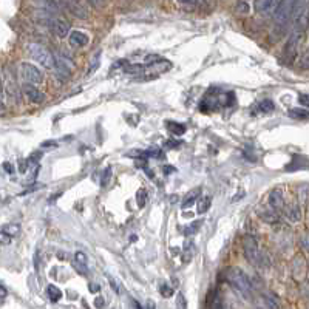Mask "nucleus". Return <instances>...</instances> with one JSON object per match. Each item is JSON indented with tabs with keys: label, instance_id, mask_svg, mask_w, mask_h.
Instances as JSON below:
<instances>
[{
	"label": "nucleus",
	"instance_id": "obj_23",
	"mask_svg": "<svg viewBox=\"0 0 309 309\" xmlns=\"http://www.w3.org/2000/svg\"><path fill=\"white\" fill-rule=\"evenodd\" d=\"M110 178H111V167H107L104 170L102 177H101V187H107Z\"/></svg>",
	"mask_w": 309,
	"mask_h": 309
},
{
	"label": "nucleus",
	"instance_id": "obj_38",
	"mask_svg": "<svg viewBox=\"0 0 309 309\" xmlns=\"http://www.w3.org/2000/svg\"><path fill=\"white\" fill-rule=\"evenodd\" d=\"M302 244H303V249L308 250V235H303V238H302Z\"/></svg>",
	"mask_w": 309,
	"mask_h": 309
},
{
	"label": "nucleus",
	"instance_id": "obj_14",
	"mask_svg": "<svg viewBox=\"0 0 309 309\" xmlns=\"http://www.w3.org/2000/svg\"><path fill=\"white\" fill-rule=\"evenodd\" d=\"M46 292H48V297H50V300L53 302V303H56V302H59L61 298H62V292L59 291V289H57L54 285H50L46 287Z\"/></svg>",
	"mask_w": 309,
	"mask_h": 309
},
{
	"label": "nucleus",
	"instance_id": "obj_41",
	"mask_svg": "<svg viewBox=\"0 0 309 309\" xmlns=\"http://www.w3.org/2000/svg\"><path fill=\"white\" fill-rule=\"evenodd\" d=\"M306 192H308V189H306V187H303V193H302V197H303V202H306V201H308V193H306Z\"/></svg>",
	"mask_w": 309,
	"mask_h": 309
},
{
	"label": "nucleus",
	"instance_id": "obj_2",
	"mask_svg": "<svg viewBox=\"0 0 309 309\" xmlns=\"http://www.w3.org/2000/svg\"><path fill=\"white\" fill-rule=\"evenodd\" d=\"M28 50H30V54H31L33 59L36 62H39L41 65H44L45 68H53V66H54V57L44 45H41V44H30V45H28Z\"/></svg>",
	"mask_w": 309,
	"mask_h": 309
},
{
	"label": "nucleus",
	"instance_id": "obj_13",
	"mask_svg": "<svg viewBox=\"0 0 309 309\" xmlns=\"http://www.w3.org/2000/svg\"><path fill=\"white\" fill-rule=\"evenodd\" d=\"M260 218H262L263 221H266V223L269 224H274V223H278V215L275 214V212H269V210H263L260 212Z\"/></svg>",
	"mask_w": 309,
	"mask_h": 309
},
{
	"label": "nucleus",
	"instance_id": "obj_20",
	"mask_svg": "<svg viewBox=\"0 0 309 309\" xmlns=\"http://www.w3.org/2000/svg\"><path fill=\"white\" fill-rule=\"evenodd\" d=\"M258 107H260V110L265 111V113H270V111H272V110L275 109V105H274L272 101L265 99V101H262V102L258 104Z\"/></svg>",
	"mask_w": 309,
	"mask_h": 309
},
{
	"label": "nucleus",
	"instance_id": "obj_15",
	"mask_svg": "<svg viewBox=\"0 0 309 309\" xmlns=\"http://www.w3.org/2000/svg\"><path fill=\"white\" fill-rule=\"evenodd\" d=\"M167 127L173 134H175V136H181V134L186 133V127L182 124H178V122H167Z\"/></svg>",
	"mask_w": 309,
	"mask_h": 309
},
{
	"label": "nucleus",
	"instance_id": "obj_5",
	"mask_svg": "<svg viewBox=\"0 0 309 309\" xmlns=\"http://www.w3.org/2000/svg\"><path fill=\"white\" fill-rule=\"evenodd\" d=\"M21 76L28 84H41L42 82V73L39 71L31 64H21Z\"/></svg>",
	"mask_w": 309,
	"mask_h": 309
},
{
	"label": "nucleus",
	"instance_id": "obj_8",
	"mask_svg": "<svg viewBox=\"0 0 309 309\" xmlns=\"http://www.w3.org/2000/svg\"><path fill=\"white\" fill-rule=\"evenodd\" d=\"M88 44V36L82 31H73L70 34V45L74 48H81Z\"/></svg>",
	"mask_w": 309,
	"mask_h": 309
},
{
	"label": "nucleus",
	"instance_id": "obj_10",
	"mask_svg": "<svg viewBox=\"0 0 309 309\" xmlns=\"http://www.w3.org/2000/svg\"><path fill=\"white\" fill-rule=\"evenodd\" d=\"M199 195H201V189L199 187H197V189H193V190H190L187 195L184 197V199H182V202H181V206H182V209H187V207H190L193 202H195L198 198H199Z\"/></svg>",
	"mask_w": 309,
	"mask_h": 309
},
{
	"label": "nucleus",
	"instance_id": "obj_6",
	"mask_svg": "<svg viewBox=\"0 0 309 309\" xmlns=\"http://www.w3.org/2000/svg\"><path fill=\"white\" fill-rule=\"evenodd\" d=\"M23 93L26 94V98L30 99L31 102H34V104H42L45 101V94L39 88H36L34 84L25 82L23 84Z\"/></svg>",
	"mask_w": 309,
	"mask_h": 309
},
{
	"label": "nucleus",
	"instance_id": "obj_28",
	"mask_svg": "<svg viewBox=\"0 0 309 309\" xmlns=\"http://www.w3.org/2000/svg\"><path fill=\"white\" fill-rule=\"evenodd\" d=\"M109 282H110V285H111V289H113V291H114L116 294H119V292H121V285H119L118 280H114V278L109 277Z\"/></svg>",
	"mask_w": 309,
	"mask_h": 309
},
{
	"label": "nucleus",
	"instance_id": "obj_30",
	"mask_svg": "<svg viewBox=\"0 0 309 309\" xmlns=\"http://www.w3.org/2000/svg\"><path fill=\"white\" fill-rule=\"evenodd\" d=\"M159 292H161L164 297H170V295L173 294V291H172V289H170L167 285H161V287H159Z\"/></svg>",
	"mask_w": 309,
	"mask_h": 309
},
{
	"label": "nucleus",
	"instance_id": "obj_11",
	"mask_svg": "<svg viewBox=\"0 0 309 309\" xmlns=\"http://www.w3.org/2000/svg\"><path fill=\"white\" fill-rule=\"evenodd\" d=\"M269 204L272 206L274 209H280V207H283V193L282 190H274V192H270V195H269Z\"/></svg>",
	"mask_w": 309,
	"mask_h": 309
},
{
	"label": "nucleus",
	"instance_id": "obj_21",
	"mask_svg": "<svg viewBox=\"0 0 309 309\" xmlns=\"http://www.w3.org/2000/svg\"><path fill=\"white\" fill-rule=\"evenodd\" d=\"M146 199H147V192L144 189H139L138 193H136V202H138L139 209H142L144 206H146Z\"/></svg>",
	"mask_w": 309,
	"mask_h": 309
},
{
	"label": "nucleus",
	"instance_id": "obj_34",
	"mask_svg": "<svg viewBox=\"0 0 309 309\" xmlns=\"http://www.w3.org/2000/svg\"><path fill=\"white\" fill-rule=\"evenodd\" d=\"M105 305V302L102 300V297H98V298H96V302H94V306L96 308H101V306H104Z\"/></svg>",
	"mask_w": 309,
	"mask_h": 309
},
{
	"label": "nucleus",
	"instance_id": "obj_29",
	"mask_svg": "<svg viewBox=\"0 0 309 309\" xmlns=\"http://www.w3.org/2000/svg\"><path fill=\"white\" fill-rule=\"evenodd\" d=\"M42 152H34V153H31L30 154V158H28V162H33V164H36V162H39V159L42 158Z\"/></svg>",
	"mask_w": 309,
	"mask_h": 309
},
{
	"label": "nucleus",
	"instance_id": "obj_16",
	"mask_svg": "<svg viewBox=\"0 0 309 309\" xmlns=\"http://www.w3.org/2000/svg\"><path fill=\"white\" fill-rule=\"evenodd\" d=\"M199 199V198H198ZM212 204V198L210 197H204L198 201V214H206Z\"/></svg>",
	"mask_w": 309,
	"mask_h": 309
},
{
	"label": "nucleus",
	"instance_id": "obj_39",
	"mask_svg": "<svg viewBox=\"0 0 309 309\" xmlns=\"http://www.w3.org/2000/svg\"><path fill=\"white\" fill-rule=\"evenodd\" d=\"M300 102L303 105H308V94H300Z\"/></svg>",
	"mask_w": 309,
	"mask_h": 309
},
{
	"label": "nucleus",
	"instance_id": "obj_26",
	"mask_svg": "<svg viewBox=\"0 0 309 309\" xmlns=\"http://www.w3.org/2000/svg\"><path fill=\"white\" fill-rule=\"evenodd\" d=\"M11 241H13V237H9L3 229H0V244L6 246V244L11 243Z\"/></svg>",
	"mask_w": 309,
	"mask_h": 309
},
{
	"label": "nucleus",
	"instance_id": "obj_7",
	"mask_svg": "<svg viewBox=\"0 0 309 309\" xmlns=\"http://www.w3.org/2000/svg\"><path fill=\"white\" fill-rule=\"evenodd\" d=\"M87 255L84 252H76L74 258H73V267L76 269V272H79L81 275H87L88 274V266H87Z\"/></svg>",
	"mask_w": 309,
	"mask_h": 309
},
{
	"label": "nucleus",
	"instance_id": "obj_42",
	"mask_svg": "<svg viewBox=\"0 0 309 309\" xmlns=\"http://www.w3.org/2000/svg\"><path fill=\"white\" fill-rule=\"evenodd\" d=\"M3 167H5V170H6V172H9V173H11V172H13V167H11V166H9V164H8V162H5V164H3Z\"/></svg>",
	"mask_w": 309,
	"mask_h": 309
},
{
	"label": "nucleus",
	"instance_id": "obj_12",
	"mask_svg": "<svg viewBox=\"0 0 309 309\" xmlns=\"http://www.w3.org/2000/svg\"><path fill=\"white\" fill-rule=\"evenodd\" d=\"M286 217L291 220V221H300V218H302V209H300V206L298 204H289L287 207H286Z\"/></svg>",
	"mask_w": 309,
	"mask_h": 309
},
{
	"label": "nucleus",
	"instance_id": "obj_25",
	"mask_svg": "<svg viewBox=\"0 0 309 309\" xmlns=\"http://www.w3.org/2000/svg\"><path fill=\"white\" fill-rule=\"evenodd\" d=\"M159 61H162V57L159 54H149V56H146V59H144V65L149 66V65H153Z\"/></svg>",
	"mask_w": 309,
	"mask_h": 309
},
{
	"label": "nucleus",
	"instance_id": "obj_37",
	"mask_svg": "<svg viewBox=\"0 0 309 309\" xmlns=\"http://www.w3.org/2000/svg\"><path fill=\"white\" fill-rule=\"evenodd\" d=\"M177 146H179V142H177V141H169V142H166V147H177Z\"/></svg>",
	"mask_w": 309,
	"mask_h": 309
},
{
	"label": "nucleus",
	"instance_id": "obj_32",
	"mask_svg": "<svg viewBox=\"0 0 309 309\" xmlns=\"http://www.w3.org/2000/svg\"><path fill=\"white\" fill-rule=\"evenodd\" d=\"M237 11H240V13H249V5H246L244 2H241L237 6Z\"/></svg>",
	"mask_w": 309,
	"mask_h": 309
},
{
	"label": "nucleus",
	"instance_id": "obj_45",
	"mask_svg": "<svg viewBox=\"0 0 309 309\" xmlns=\"http://www.w3.org/2000/svg\"><path fill=\"white\" fill-rule=\"evenodd\" d=\"M164 172L170 173V172H175V169H173V167H164Z\"/></svg>",
	"mask_w": 309,
	"mask_h": 309
},
{
	"label": "nucleus",
	"instance_id": "obj_40",
	"mask_svg": "<svg viewBox=\"0 0 309 309\" xmlns=\"http://www.w3.org/2000/svg\"><path fill=\"white\" fill-rule=\"evenodd\" d=\"M42 146H44V147H48V146H51V147H56V146H57V144H56L54 141H48V142H44V144H42Z\"/></svg>",
	"mask_w": 309,
	"mask_h": 309
},
{
	"label": "nucleus",
	"instance_id": "obj_18",
	"mask_svg": "<svg viewBox=\"0 0 309 309\" xmlns=\"http://www.w3.org/2000/svg\"><path fill=\"white\" fill-rule=\"evenodd\" d=\"M199 227H201V221H193L192 224H189V226L184 229V235H186V237H190V235H193V234H197V232L199 230Z\"/></svg>",
	"mask_w": 309,
	"mask_h": 309
},
{
	"label": "nucleus",
	"instance_id": "obj_36",
	"mask_svg": "<svg viewBox=\"0 0 309 309\" xmlns=\"http://www.w3.org/2000/svg\"><path fill=\"white\" fill-rule=\"evenodd\" d=\"M99 289H101V286H99V285H96V283H93V285L90 286V291H91V292H98Z\"/></svg>",
	"mask_w": 309,
	"mask_h": 309
},
{
	"label": "nucleus",
	"instance_id": "obj_3",
	"mask_svg": "<svg viewBox=\"0 0 309 309\" xmlns=\"http://www.w3.org/2000/svg\"><path fill=\"white\" fill-rule=\"evenodd\" d=\"M295 0H278L275 8H274V17L280 25H285L292 14Z\"/></svg>",
	"mask_w": 309,
	"mask_h": 309
},
{
	"label": "nucleus",
	"instance_id": "obj_24",
	"mask_svg": "<svg viewBox=\"0 0 309 309\" xmlns=\"http://www.w3.org/2000/svg\"><path fill=\"white\" fill-rule=\"evenodd\" d=\"M289 114H291L292 118H297V119H306V118H308V110L292 109L291 111H289Z\"/></svg>",
	"mask_w": 309,
	"mask_h": 309
},
{
	"label": "nucleus",
	"instance_id": "obj_1",
	"mask_svg": "<svg viewBox=\"0 0 309 309\" xmlns=\"http://www.w3.org/2000/svg\"><path fill=\"white\" fill-rule=\"evenodd\" d=\"M224 277H226V282L230 286H234L237 291H240L243 295H249V297L252 295V285H250L249 278L241 269L229 267L224 272Z\"/></svg>",
	"mask_w": 309,
	"mask_h": 309
},
{
	"label": "nucleus",
	"instance_id": "obj_44",
	"mask_svg": "<svg viewBox=\"0 0 309 309\" xmlns=\"http://www.w3.org/2000/svg\"><path fill=\"white\" fill-rule=\"evenodd\" d=\"M88 2H90L93 6H98V5H99V0H88Z\"/></svg>",
	"mask_w": 309,
	"mask_h": 309
},
{
	"label": "nucleus",
	"instance_id": "obj_46",
	"mask_svg": "<svg viewBox=\"0 0 309 309\" xmlns=\"http://www.w3.org/2000/svg\"><path fill=\"white\" fill-rule=\"evenodd\" d=\"M178 2H181V3H193L195 0H178Z\"/></svg>",
	"mask_w": 309,
	"mask_h": 309
},
{
	"label": "nucleus",
	"instance_id": "obj_33",
	"mask_svg": "<svg viewBox=\"0 0 309 309\" xmlns=\"http://www.w3.org/2000/svg\"><path fill=\"white\" fill-rule=\"evenodd\" d=\"M26 167H28V164H26L23 159L19 161V169H21V172H22V173H25V172H26Z\"/></svg>",
	"mask_w": 309,
	"mask_h": 309
},
{
	"label": "nucleus",
	"instance_id": "obj_9",
	"mask_svg": "<svg viewBox=\"0 0 309 309\" xmlns=\"http://www.w3.org/2000/svg\"><path fill=\"white\" fill-rule=\"evenodd\" d=\"M53 28H54V33L62 39L66 37L70 33V25H68V22H65L64 19H56L53 22Z\"/></svg>",
	"mask_w": 309,
	"mask_h": 309
},
{
	"label": "nucleus",
	"instance_id": "obj_17",
	"mask_svg": "<svg viewBox=\"0 0 309 309\" xmlns=\"http://www.w3.org/2000/svg\"><path fill=\"white\" fill-rule=\"evenodd\" d=\"M144 70H146V65H127V66H125V68H124V71L125 73H130V74H142L144 73Z\"/></svg>",
	"mask_w": 309,
	"mask_h": 309
},
{
	"label": "nucleus",
	"instance_id": "obj_27",
	"mask_svg": "<svg viewBox=\"0 0 309 309\" xmlns=\"http://www.w3.org/2000/svg\"><path fill=\"white\" fill-rule=\"evenodd\" d=\"M177 306H178V308H181V309L187 308V302H186L184 295H182L181 292H178V294H177Z\"/></svg>",
	"mask_w": 309,
	"mask_h": 309
},
{
	"label": "nucleus",
	"instance_id": "obj_19",
	"mask_svg": "<svg viewBox=\"0 0 309 309\" xmlns=\"http://www.w3.org/2000/svg\"><path fill=\"white\" fill-rule=\"evenodd\" d=\"M99 61H101V51L93 57V61H91V64H90V68L87 70V76H91L96 70H98V66H99Z\"/></svg>",
	"mask_w": 309,
	"mask_h": 309
},
{
	"label": "nucleus",
	"instance_id": "obj_35",
	"mask_svg": "<svg viewBox=\"0 0 309 309\" xmlns=\"http://www.w3.org/2000/svg\"><path fill=\"white\" fill-rule=\"evenodd\" d=\"M3 297H6V289L0 285V300H3Z\"/></svg>",
	"mask_w": 309,
	"mask_h": 309
},
{
	"label": "nucleus",
	"instance_id": "obj_4",
	"mask_svg": "<svg viewBox=\"0 0 309 309\" xmlns=\"http://www.w3.org/2000/svg\"><path fill=\"white\" fill-rule=\"evenodd\" d=\"M243 249H244V255L249 260L250 263H257L258 257H260V250H258V243L257 240L252 235H247L243 240Z\"/></svg>",
	"mask_w": 309,
	"mask_h": 309
},
{
	"label": "nucleus",
	"instance_id": "obj_43",
	"mask_svg": "<svg viewBox=\"0 0 309 309\" xmlns=\"http://www.w3.org/2000/svg\"><path fill=\"white\" fill-rule=\"evenodd\" d=\"M303 68H308V53H305V59H303Z\"/></svg>",
	"mask_w": 309,
	"mask_h": 309
},
{
	"label": "nucleus",
	"instance_id": "obj_22",
	"mask_svg": "<svg viewBox=\"0 0 309 309\" xmlns=\"http://www.w3.org/2000/svg\"><path fill=\"white\" fill-rule=\"evenodd\" d=\"M3 230L6 232V234L9 235V237H16V235H19V232H21V226L19 224H6L5 227H3Z\"/></svg>",
	"mask_w": 309,
	"mask_h": 309
},
{
	"label": "nucleus",
	"instance_id": "obj_31",
	"mask_svg": "<svg viewBox=\"0 0 309 309\" xmlns=\"http://www.w3.org/2000/svg\"><path fill=\"white\" fill-rule=\"evenodd\" d=\"M3 111V84L2 79H0V113Z\"/></svg>",
	"mask_w": 309,
	"mask_h": 309
}]
</instances>
